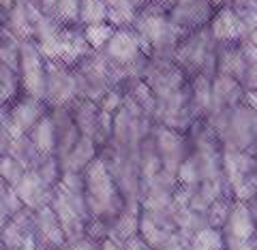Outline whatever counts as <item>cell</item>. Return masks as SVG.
Instances as JSON below:
<instances>
[{"mask_svg":"<svg viewBox=\"0 0 257 250\" xmlns=\"http://www.w3.org/2000/svg\"><path fill=\"white\" fill-rule=\"evenodd\" d=\"M50 116L56 126V158L62 163V158L69 154L71 148L75 146V141L79 139V131L73 122L69 107H54Z\"/></svg>","mask_w":257,"mask_h":250,"instance_id":"cell-18","label":"cell"},{"mask_svg":"<svg viewBox=\"0 0 257 250\" xmlns=\"http://www.w3.org/2000/svg\"><path fill=\"white\" fill-rule=\"evenodd\" d=\"M77 82V99L99 103L109 88H118L114 79V64L103 52H90L86 58L73 67Z\"/></svg>","mask_w":257,"mask_h":250,"instance_id":"cell-4","label":"cell"},{"mask_svg":"<svg viewBox=\"0 0 257 250\" xmlns=\"http://www.w3.org/2000/svg\"><path fill=\"white\" fill-rule=\"evenodd\" d=\"M208 30H210L212 39L219 45L240 43V41H244V39L248 37L242 20L238 18V13L234 9H231V5L219 7V9L214 11L210 24H208Z\"/></svg>","mask_w":257,"mask_h":250,"instance_id":"cell-15","label":"cell"},{"mask_svg":"<svg viewBox=\"0 0 257 250\" xmlns=\"http://www.w3.org/2000/svg\"><path fill=\"white\" fill-rule=\"evenodd\" d=\"M244 96H246V90L238 79L227 77V75H214L212 77V105H210V114L208 116L227 114L229 109H234L236 105L244 101Z\"/></svg>","mask_w":257,"mask_h":250,"instance_id":"cell-16","label":"cell"},{"mask_svg":"<svg viewBox=\"0 0 257 250\" xmlns=\"http://www.w3.org/2000/svg\"><path fill=\"white\" fill-rule=\"evenodd\" d=\"M3 30H5V13L0 11V35H3Z\"/></svg>","mask_w":257,"mask_h":250,"instance_id":"cell-49","label":"cell"},{"mask_svg":"<svg viewBox=\"0 0 257 250\" xmlns=\"http://www.w3.org/2000/svg\"><path fill=\"white\" fill-rule=\"evenodd\" d=\"M257 156V154H255ZM255 180H257V165H255Z\"/></svg>","mask_w":257,"mask_h":250,"instance_id":"cell-50","label":"cell"},{"mask_svg":"<svg viewBox=\"0 0 257 250\" xmlns=\"http://www.w3.org/2000/svg\"><path fill=\"white\" fill-rule=\"evenodd\" d=\"M82 175H84V192H86V205L90 218L111 224L116 216L126 207V199L120 192L105 158L96 156L84 169Z\"/></svg>","mask_w":257,"mask_h":250,"instance_id":"cell-1","label":"cell"},{"mask_svg":"<svg viewBox=\"0 0 257 250\" xmlns=\"http://www.w3.org/2000/svg\"><path fill=\"white\" fill-rule=\"evenodd\" d=\"M187 250H225L223 231L216 227H204L187 239Z\"/></svg>","mask_w":257,"mask_h":250,"instance_id":"cell-29","label":"cell"},{"mask_svg":"<svg viewBox=\"0 0 257 250\" xmlns=\"http://www.w3.org/2000/svg\"><path fill=\"white\" fill-rule=\"evenodd\" d=\"M246 39H248V41H251V43L257 47V28H255V30H251V35H248Z\"/></svg>","mask_w":257,"mask_h":250,"instance_id":"cell-48","label":"cell"},{"mask_svg":"<svg viewBox=\"0 0 257 250\" xmlns=\"http://www.w3.org/2000/svg\"><path fill=\"white\" fill-rule=\"evenodd\" d=\"M15 3H18V0H0V11L7 13V11H9Z\"/></svg>","mask_w":257,"mask_h":250,"instance_id":"cell-45","label":"cell"},{"mask_svg":"<svg viewBox=\"0 0 257 250\" xmlns=\"http://www.w3.org/2000/svg\"><path fill=\"white\" fill-rule=\"evenodd\" d=\"M246 71L244 54L240 50V43H225L219 45V54H216V75H227L242 82Z\"/></svg>","mask_w":257,"mask_h":250,"instance_id":"cell-20","label":"cell"},{"mask_svg":"<svg viewBox=\"0 0 257 250\" xmlns=\"http://www.w3.org/2000/svg\"><path fill=\"white\" fill-rule=\"evenodd\" d=\"M120 246H122V250H152L146 241L140 237V233L138 235H133V237H128V239H124V241H120Z\"/></svg>","mask_w":257,"mask_h":250,"instance_id":"cell-40","label":"cell"},{"mask_svg":"<svg viewBox=\"0 0 257 250\" xmlns=\"http://www.w3.org/2000/svg\"><path fill=\"white\" fill-rule=\"evenodd\" d=\"M216 54H219V43L212 39L210 30L199 28L189 32L176 47L172 60L184 71V75H216Z\"/></svg>","mask_w":257,"mask_h":250,"instance_id":"cell-3","label":"cell"},{"mask_svg":"<svg viewBox=\"0 0 257 250\" xmlns=\"http://www.w3.org/2000/svg\"><path fill=\"white\" fill-rule=\"evenodd\" d=\"M152 120H155V124H159V126H167V128H172V131L187 135L193 122L197 120L191 109L189 84H187V88L165 96V99H157V109H155Z\"/></svg>","mask_w":257,"mask_h":250,"instance_id":"cell-6","label":"cell"},{"mask_svg":"<svg viewBox=\"0 0 257 250\" xmlns=\"http://www.w3.org/2000/svg\"><path fill=\"white\" fill-rule=\"evenodd\" d=\"M150 3H155L157 7H161V9H165L167 13H170V9H172L176 3H178V0H150Z\"/></svg>","mask_w":257,"mask_h":250,"instance_id":"cell-43","label":"cell"},{"mask_svg":"<svg viewBox=\"0 0 257 250\" xmlns=\"http://www.w3.org/2000/svg\"><path fill=\"white\" fill-rule=\"evenodd\" d=\"M229 5L242 20L246 32L251 35V30L257 28V0H231Z\"/></svg>","mask_w":257,"mask_h":250,"instance_id":"cell-35","label":"cell"},{"mask_svg":"<svg viewBox=\"0 0 257 250\" xmlns=\"http://www.w3.org/2000/svg\"><path fill=\"white\" fill-rule=\"evenodd\" d=\"M189 101L195 118H206L212 105V77L193 75L189 82Z\"/></svg>","mask_w":257,"mask_h":250,"instance_id":"cell-23","label":"cell"},{"mask_svg":"<svg viewBox=\"0 0 257 250\" xmlns=\"http://www.w3.org/2000/svg\"><path fill=\"white\" fill-rule=\"evenodd\" d=\"M62 37V58L60 62L67 67H77L88 54H90V45H88L86 37H84V28L82 26H62L60 30Z\"/></svg>","mask_w":257,"mask_h":250,"instance_id":"cell-19","label":"cell"},{"mask_svg":"<svg viewBox=\"0 0 257 250\" xmlns=\"http://www.w3.org/2000/svg\"><path fill=\"white\" fill-rule=\"evenodd\" d=\"M28 137H30V141L35 143V148L39 150L41 156H56V126H54V120L50 114H45L32 126Z\"/></svg>","mask_w":257,"mask_h":250,"instance_id":"cell-25","label":"cell"},{"mask_svg":"<svg viewBox=\"0 0 257 250\" xmlns=\"http://www.w3.org/2000/svg\"><path fill=\"white\" fill-rule=\"evenodd\" d=\"M242 88L246 92H257V62L246 64V71H244V77H242Z\"/></svg>","mask_w":257,"mask_h":250,"instance_id":"cell-39","label":"cell"},{"mask_svg":"<svg viewBox=\"0 0 257 250\" xmlns=\"http://www.w3.org/2000/svg\"><path fill=\"white\" fill-rule=\"evenodd\" d=\"M13 190H15V195H18V199L22 201V205L35 212V209L43 207V205H50V197H52L54 188L47 186L43 182V177L39 175L35 169H28Z\"/></svg>","mask_w":257,"mask_h":250,"instance_id":"cell-17","label":"cell"},{"mask_svg":"<svg viewBox=\"0 0 257 250\" xmlns=\"http://www.w3.org/2000/svg\"><path fill=\"white\" fill-rule=\"evenodd\" d=\"M47 105L39 99H32V96L22 94L20 99H15L9 105V128L13 137L20 135H28L32 131L39 120L47 114Z\"/></svg>","mask_w":257,"mask_h":250,"instance_id":"cell-14","label":"cell"},{"mask_svg":"<svg viewBox=\"0 0 257 250\" xmlns=\"http://www.w3.org/2000/svg\"><path fill=\"white\" fill-rule=\"evenodd\" d=\"M45 64L47 60L41 56L35 39L22 41L20 50V79H22V94L32 96L45 103Z\"/></svg>","mask_w":257,"mask_h":250,"instance_id":"cell-5","label":"cell"},{"mask_svg":"<svg viewBox=\"0 0 257 250\" xmlns=\"http://www.w3.org/2000/svg\"><path fill=\"white\" fill-rule=\"evenodd\" d=\"M20 50H22V41L5 28L3 35H0V64L18 71L20 69Z\"/></svg>","mask_w":257,"mask_h":250,"instance_id":"cell-31","label":"cell"},{"mask_svg":"<svg viewBox=\"0 0 257 250\" xmlns=\"http://www.w3.org/2000/svg\"><path fill=\"white\" fill-rule=\"evenodd\" d=\"M124 103V90L122 88H109V90L101 96L99 101V109L107 111V114H116Z\"/></svg>","mask_w":257,"mask_h":250,"instance_id":"cell-37","label":"cell"},{"mask_svg":"<svg viewBox=\"0 0 257 250\" xmlns=\"http://www.w3.org/2000/svg\"><path fill=\"white\" fill-rule=\"evenodd\" d=\"M56 5H58V0H41V11H43L45 15H52V18H54Z\"/></svg>","mask_w":257,"mask_h":250,"instance_id":"cell-42","label":"cell"},{"mask_svg":"<svg viewBox=\"0 0 257 250\" xmlns=\"http://www.w3.org/2000/svg\"><path fill=\"white\" fill-rule=\"evenodd\" d=\"M114 26L109 22H103V24H92V26H84V37L88 45H90L92 52H103L109 43L111 35H114Z\"/></svg>","mask_w":257,"mask_h":250,"instance_id":"cell-32","label":"cell"},{"mask_svg":"<svg viewBox=\"0 0 257 250\" xmlns=\"http://www.w3.org/2000/svg\"><path fill=\"white\" fill-rule=\"evenodd\" d=\"M124 96L128 101H133L138 107L146 114L148 118L155 116V109H157V96L155 92L150 90V86L144 82V79H135V82L126 84L124 86Z\"/></svg>","mask_w":257,"mask_h":250,"instance_id":"cell-27","label":"cell"},{"mask_svg":"<svg viewBox=\"0 0 257 250\" xmlns=\"http://www.w3.org/2000/svg\"><path fill=\"white\" fill-rule=\"evenodd\" d=\"M99 156V143L92 137L79 135V139L75 141V146L71 148V152L62 158V171H77L84 173V169Z\"/></svg>","mask_w":257,"mask_h":250,"instance_id":"cell-21","label":"cell"},{"mask_svg":"<svg viewBox=\"0 0 257 250\" xmlns=\"http://www.w3.org/2000/svg\"><path fill=\"white\" fill-rule=\"evenodd\" d=\"M107 5L105 0H79V26H92V24L107 22Z\"/></svg>","mask_w":257,"mask_h":250,"instance_id":"cell-30","label":"cell"},{"mask_svg":"<svg viewBox=\"0 0 257 250\" xmlns=\"http://www.w3.org/2000/svg\"><path fill=\"white\" fill-rule=\"evenodd\" d=\"M35 171L43 177V182L47 184V186H56V184L60 182L62 177V163L56 156H45L41 163H39V167L35 169Z\"/></svg>","mask_w":257,"mask_h":250,"instance_id":"cell-36","label":"cell"},{"mask_svg":"<svg viewBox=\"0 0 257 250\" xmlns=\"http://www.w3.org/2000/svg\"><path fill=\"white\" fill-rule=\"evenodd\" d=\"M69 109H71V116H73V122L77 126L79 135L94 137L96 118H99V103L88 101V99H75Z\"/></svg>","mask_w":257,"mask_h":250,"instance_id":"cell-24","label":"cell"},{"mask_svg":"<svg viewBox=\"0 0 257 250\" xmlns=\"http://www.w3.org/2000/svg\"><path fill=\"white\" fill-rule=\"evenodd\" d=\"M221 165H223V177L229 186V192H234L242 184L255 177V165L257 156L253 152L244 150H234V148H223L221 154Z\"/></svg>","mask_w":257,"mask_h":250,"instance_id":"cell-11","label":"cell"},{"mask_svg":"<svg viewBox=\"0 0 257 250\" xmlns=\"http://www.w3.org/2000/svg\"><path fill=\"white\" fill-rule=\"evenodd\" d=\"M133 30L140 35L148 58H172L178 43L187 37V32L170 20V13L155 3L144 5L138 11Z\"/></svg>","mask_w":257,"mask_h":250,"instance_id":"cell-2","label":"cell"},{"mask_svg":"<svg viewBox=\"0 0 257 250\" xmlns=\"http://www.w3.org/2000/svg\"><path fill=\"white\" fill-rule=\"evenodd\" d=\"M5 28L9 30L13 37H18L20 41L32 39V22H30L28 9L22 3H15L11 9L5 13Z\"/></svg>","mask_w":257,"mask_h":250,"instance_id":"cell-26","label":"cell"},{"mask_svg":"<svg viewBox=\"0 0 257 250\" xmlns=\"http://www.w3.org/2000/svg\"><path fill=\"white\" fill-rule=\"evenodd\" d=\"M208 3H210L214 9H219V7H225V5H229L231 0H208Z\"/></svg>","mask_w":257,"mask_h":250,"instance_id":"cell-46","label":"cell"},{"mask_svg":"<svg viewBox=\"0 0 257 250\" xmlns=\"http://www.w3.org/2000/svg\"><path fill=\"white\" fill-rule=\"evenodd\" d=\"M54 20L60 26H79V0H58Z\"/></svg>","mask_w":257,"mask_h":250,"instance_id":"cell-34","label":"cell"},{"mask_svg":"<svg viewBox=\"0 0 257 250\" xmlns=\"http://www.w3.org/2000/svg\"><path fill=\"white\" fill-rule=\"evenodd\" d=\"M7 154H11L15 160H20V163L26 167V169H37L39 163L45 158V156L39 154V150L35 148V143L30 141L28 135L13 137L11 146H9V152H7Z\"/></svg>","mask_w":257,"mask_h":250,"instance_id":"cell-28","label":"cell"},{"mask_svg":"<svg viewBox=\"0 0 257 250\" xmlns=\"http://www.w3.org/2000/svg\"><path fill=\"white\" fill-rule=\"evenodd\" d=\"M140 218H142L140 201H126V207L116 216L114 222L109 224V237H114L116 241H124L128 237L138 235Z\"/></svg>","mask_w":257,"mask_h":250,"instance_id":"cell-22","label":"cell"},{"mask_svg":"<svg viewBox=\"0 0 257 250\" xmlns=\"http://www.w3.org/2000/svg\"><path fill=\"white\" fill-rule=\"evenodd\" d=\"M152 141H155L157 152L161 156L163 171L176 175V171H178L180 165L184 163V158L191 154L189 137L184 133L172 131V128H167V126L155 124V128H152Z\"/></svg>","mask_w":257,"mask_h":250,"instance_id":"cell-9","label":"cell"},{"mask_svg":"<svg viewBox=\"0 0 257 250\" xmlns=\"http://www.w3.org/2000/svg\"><path fill=\"white\" fill-rule=\"evenodd\" d=\"M101 250H122V246H120V241H116L114 237H105L101 241Z\"/></svg>","mask_w":257,"mask_h":250,"instance_id":"cell-41","label":"cell"},{"mask_svg":"<svg viewBox=\"0 0 257 250\" xmlns=\"http://www.w3.org/2000/svg\"><path fill=\"white\" fill-rule=\"evenodd\" d=\"M77 82L73 69L62 62L45 64V105L54 107H71L77 99Z\"/></svg>","mask_w":257,"mask_h":250,"instance_id":"cell-7","label":"cell"},{"mask_svg":"<svg viewBox=\"0 0 257 250\" xmlns=\"http://www.w3.org/2000/svg\"><path fill=\"white\" fill-rule=\"evenodd\" d=\"M248 207H251V212H253V216H255V220H257V195L248 201Z\"/></svg>","mask_w":257,"mask_h":250,"instance_id":"cell-47","label":"cell"},{"mask_svg":"<svg viewBox=\"0 0 257 250\" xmlns=\"http://www.w3.org/2000/svg\"><path fill=\"white\" fill-rule=\"evenodd\" d=\"M214 11L208 0H178L170 9V20L189 35L199 28H208Z\"/></svg>","mask_w":257,"mask_h":250,"instance_id":"cell-12","label":"cell"},{"mask_svg":"<svg viewBox=\"0 0 257 250\" xmlns=\"http://www.w3.org/2000/svg\"><path fill=\"white\" fill-rule=\"evenodd\" d=\"M9 218H11V216H9V212H7V207H5V203H3V199H0V229H3L5 224L9 222Z\"/></svg>","mask_w":257,"mask_h":250,"instance_id":"cell-44","label":"cell"},{"mask_svg":"<svg viewBox=\"0 0 257 250\" xmlns=\"http://www.w3.org/2000/svg\"><path fill=\"white\" fill-rule=\"evenodd\" d=\"M144 82L150 86L157 99H165L174 92L187 88V75L172 58H148Z\"/></svg>","mask_w":257,"mask_h":250,"instance_id":"cell-8","label":"cell"},{"mask_svg":"<svg viewBox=\"0 0 257 250\" xmlns=\"http://www.w3.org/2000/svg\"><path fill=\"white\" fill-rule=\"evenodd\" d=\"M223 237L225 239H238V241H253L257 235V220L248 207L246 201L231 199L227 218L223 222Z\"/></svg>","mask_w":257,"mask_h":250,"instance_id":"cell-13","label":"cell"},{"mask_svg":"<svg viewBox=\"0 0 257 250\" xmlns=\"http://www.w3.org/2000/svg\"><path fill=\"white\" fill-rule=\"evenodd\" d=\"M11 128H9V105L0 107V156H5L11 146Z\"/></svg>","mask_w":257,"mask_h":250,"instance_id":"cell-38","label":"cell"},{"mask_svg":"<svg viewBox=\"0 0 257 250\" xmlns=\"http://www.w3.org/2000/svg\"><path fill=\"white\" fill-rule=\"evenodd\" d=\"M103 54L109 58V62L122 67L124 73H126V69L133 67L135 62L148 58L146 52H144L142 39H140L138 32L133 30V26L131 28H116L114 35H111V39H109L107 47L103 50ZM126 82H128V77H126Z\"/></svg>","mask_w":257,"mask_h":250,"instance_id":"cell-10","label":"cell"},{"mask_svg":"<svg viewBox=\"0 0 257 250\" xmlns=\"http://www.w3.org/2000/svg\"><path fill=\"white\" fill-rule=\"evenodd\" d=\"M28 169L24 167L20 160H15L11 154H5V156H0V177L5 180L7 186H11L15 188L18 186V182L24 177V173H26Z\"/></svg>","mask_w":257,"mask_h":250,"instance_id":"cell-33","label":"cell"}]
</instances>
